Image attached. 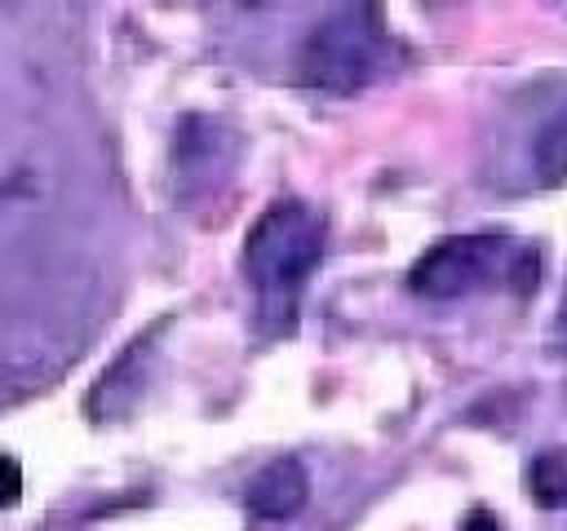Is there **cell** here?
I'll list each match as a JSON object with an SVG mask.
<instances>
[{
	"label": "cell",
	"mask_w": 567,
	"mask_h": 531,
	"mask_svg": "<svg viewBox=\"0 0 567 531\" xmlns=\"http://www.w3.org/2000/svg\"><path fill=\"white\" fill-rule=\"evenodd\" d=\"M532 500L540 509H567V447H549L527 469Z\"/></svg>",
	"instance_id": "8992f818"
},
{
	"label": "cell",
	"mask_w": 567,
	"mask_h": 531,
	"mask_svg": "<svg viewBox=\"0 0 567 531\" xmlns=\"http://www.w3.org/2000/svg\"><path fill=\"white\" fill-rule=\"evenodd\" d=\"M390 35L372 9H337L315 22L297 49V80L328 93H354L385 75Z\"/></svg>",
	"instance_id": "7a4b0ae2"
},
{
	"label": "cell",
	"mask_w": 567,
	"mask_h": 531,
	"mask_svg": "<svg viewBox=\"0 0 567 531\" xmlns=\"http://www.w3.org/2000/svg\"><path fill=\"white\" fill-rule=\"evenodd\" d=\"M532 168L545 186L567 181V97L540 119V128L532 137Z\"/></svg>",
	"instance_id": "5b68a950"
},
{
	"label": "cell",
	"mask_w": 567,
	"mask_h": 531,
	"mask_svg": "<svg viewBox=\"0 0 567 531\" xmlns=\"http://www.w3.org/2000/svg\"><path fill=\"white\" fill-rule=\"evenodd\" d=\"M310 500V473L297 456H279V460H266L248 487H244V504L252 518H266V522H284V518H297Z\"/></svg>",
	"instance_id": "277c9868"
},
{
	"label": "cell",
	"mask_w": 567,
	"mask_h": 531,
	"mask_svg": "<svg viewBox=\"0 0 567 531\" xmlns=\"http://www.w3.org/2000/svg\"><path fill=\"white\" fill-rule=\"evenodd\" d=\"M323 257V212L301 199H275L244 235V274L261 301H288Z\"/></svg>",
	"instance_id": "6da1fadb"
},
{
	"label": "cell",
	"mask_w": 567,
	"mask_h": 531,
	"mask_svg": "<svg viewBox=\"0 0 567 531\" xmlns=\"http://www.w3.org/2000/svg\"><path fill=\"white\" fill-rule=\"evenodd\" d=\"M496 270H505L518 288H527L536 279V252L509 248L496 235H447L412 261L408 288L425 301H456L483 288Z\"/></svg>",
	"instance_id": "3957f363"
},
{
	"label": "cell",
	"mask_w": 567,
	"mask_h": 531,
	"mask_svg": "<svg viewBox=\"0 0 567 531\" xmlns=\"http://www.w3.org/2000/svg\"><path fill=\"white\" fill-rule=\"evenodd\" d=\"M22 496V473H18V460H9V500Z\"/></svg>",
	"instance_id": "ba28073f"
},
{
	"label": "cell",
	"mask_w": 567,
	"mask_h": 531,
	"mask_svg": "<svg viewBox=\"0 0 567 531\" xmlns=\"http://www.w3.org/2000/svg\"><path fill=\"white\" fill-rule=\"evenodd\" d=\"M563 314H567V305H563Z\"/></svg>",
	"instance_id": "9c48e42d"
},
{
	"label": "cell",
	"mask_w": 567,
	"mask_h": 531,
	"mask_svg": "<svg viewBox=\"0 0 567 531\" xmlns=\"http://www.w3.org/2000/svg\"><path fill=\"white\" fill-rule=\"evenodd\" d=\"M465 531H501V522H496L487 509H474V513L465 518Z\"/></svg>",
	"instance_id": "52a82bcc"
}]
</instances>
